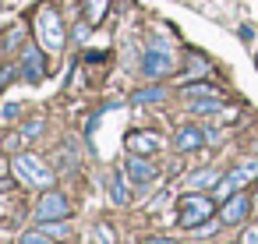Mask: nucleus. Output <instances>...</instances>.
Here are the masks:
<instances>
[{
	"label": "nucleus",
	"instance_id": "ddd939ff",
	"mask_svg": "<svg viewBox=\"0 0 258 244\" xmlns=\"http://www.w3.org/2000/svg\"><path fill=\"white\" fill-rule=\"evenodd\" d=\"M191 110H195V113H226V110H223V103H219V96H209V99H191Z\"/></svg>",
	"mask_w": 258,
	"mask_h": 244
},
{
	"label": "nucleus",
	"instance_id": "9d476101",
	"mask_svg": "<svg viewBox=\"0 0 258 244\" xmlns=\"http://www.w3.org/2000/svg\"><path fill=\"white\" fill-rule=\"evenodd\" d=\"M159 145H163V138L156 131H135V135H127V149L138 152V156H152Z\"/></svg>",
	"mask_w": 258,
	"mask_h": 244
},
{
	"label": "nucleus",
	"instance_id": "f3484780",
	"mask_svg": "<svg viewBox=\"0 0 258 244\" xmlns=\"http://www.w3.org/2000/svg\"><path fill=\"white\" fill-rule=\"evenodd\" d=\"M184 96H187V99H198V96H202V99H209V96H219V92H216L212 85H187V89H184Z\"/></svg>",
	"mask_w": 258,
	"mask_h": 244
},
{
	"label": "nucleus",
	"instance_id": "1a4fd4ad",
	"mask_svg": "<svg viewBox=\"0 0 258 244\" xmlns=\"http://www.w3.org/2000/svg\"><path fill=\"white\" fill-rule=\"evenodd\" d=\"M205 142V131L198 128V124H184L177 135H173V149L177 152H191V149H198Z\"/></svg>",
	"mask_w": 258,
	"mask_h": 244
},
{
	"label": "nucleus",
	"instance_id": "393cba45",
	"mask_svg": "<svg viewBox=\"0 0 258 244\" xmlns=\"http://www.w3.org/2000/svg\"><path fill=\"white\" fill-rule=\"evenodd\" d=\"M254 205H258V195H254Z\"/></svg>",
	"mask_w": 258,
	"mask_h": 244
},
{
	"label": "nucleus",
	"instance_id": "b1692460",
	"mask_svg": "<svg viewBox=\"0 0 258 244\" xmlns=\"http://www.w3.org/2000/svg\"><path fill=\"white\" fill-rule=\"evenodd\" d=\"M142 244H177V240H166V237H149V240H142Z\"/></svg>",
	"mask_w": 258,
	"mask_h": 244
},
{
	"label": "nucleus",
	"instance_id": "f257e3e1",
	"mask_svg": "<svg viewBox=\"0 0 258 244\" xmlns=\"http://www.w3.org/2000/svg\"><path fill=\"white\" fill-rule=\"evenodd\" d=\"M11 170H15V177H18L22 184H32V188H50V184H53V170H50L39 156L22 152V156L11 159Z\"/></svg>",
	"mask_w": 258,
	"mask_h": 244
},
{
	"label": "nucleus",
	"instance_id": "dca6fc26",
	"mask_svg": "<svg viewBox=\"0 0 258 244\" xmlns=\"http://www.w3.org/2000/svg\"><path fill=\"white\" fill-rule=\"evenodd\" d=\"M22 244H53V237L46 230H25L22 233Z\"/></svg>",
	"mask_w": 258,
	"mask_h": 244
},
{
	"label": "nucleus",
	"instance_id": "6e6552de",
	"mask_svg": "<svg viewBox=\"0 0 258 244\" xmlns=\"http://www.w3.org/2000/svg\"><path fill=\"white\" fill-rule=\"evenodd\" d=\"M124 173H127V180H131V184H152V180H156V166H152L149 159H142L138 152H131V159H127Z\"/></svg>",
	"mask_w": 258,
	"mask_h": 244
},
{
	"label": "nucleus",
	"instance_id": "20e7f679",
	"mask_svg": "<svg viewBox=\"0 0 258 244\" xmlns=\"http://www.w3.org/2000/svg\"><path fill=\"white\" fill-rule=\"evenodd\" d=\"M173 71V50L166 43H152L145 53H142V75L145 78H163Z\"/></svg>",
	"mask_w": 258,
	"mask_h": 244
},
{
	"label": "nucleus",
	"instance_id": "412c9836",
	"mask_svg": "<svg viewBox=\"0 0 258 244\" xmlns=\"http://www.w3.org/2000/svg\"><path fill=\"white\" fill-rule=\"evenodd\" d=\"M43 230H46V233H50V237H68V226H57V223H53V219H50V223H46V226H43Z\"/></svg>",
	"mask_w": 258,
	"mask_h": 244
},
{
	"label": "nucleus",
	"instance_id": "0eeeda50",
	"mask_svg": "<svg viewBox=\"0 0 258 244\" xmlns=\"http://www.w3.org/2000/svg\"><path fill=\"white\" fill-rule=\"evenodd\" d=\"M43 53L36 50V46H25L22 50V78L29 82V85H39L43 82Z\"/></svg>",
	"mask_w": 258,
	"mask_h": 244
},
{
	"label": "nucleus",
	"instance_id": "4468645a",
	"mask_svg": "<svg viewBox=\"0 0 258 244\" xmlns=\"http://www.w3.org/2000/svg\"><path fill=\"white\" fill-rule=\"evenodd\" d=\"M106 4H110V0H89L85 22H89V25H99V22H103V15H106Z\"/></svg>",
	"mask_w": 258,
	"mask_h": 244
},
{
	"label": "nucleus",
	"instance_id": "aec40b11",
	"mask_svg": "<svg viewBox=\"0 0 258 244\" xmlns=\"http://www.w3.org/2000/svg\"><path fill=\"white\" fill-rule=\"evenodd\" d=\"M39 131H43V120H32V124L22 128V138H32V135H39Z\"/></svg>",
	"mask_w": 258,
	"mask_h": 244
},
{
	"label": "nucleus",
	"instance_id": "a211bd4d",
	"mask_svg": "<svg viewBox=\"0 0 258 244\" xmlns=\"http://www.w3.org/2000/svg\"><path fill=\"white\" fill-rule=\"evenodd\" d=\"M212 184H216V170H202L191 177V188H212Z\"/></svg>",
	"mask_w": 258,
	"mask_h": 244
},
{
	"label": "nucleus",
	"instance_id": "6ab92c4d",
	"mask_svg": "<svg viewBox=\"0 0 258 244\" xmlns=\"http://www.w3.org/2000/svg\"><path fill=\"white\" fill-rule=\"evenodd\" d=\"M18 113H22V106H18V103H4V110H0L4 124H15V120H18Z\"/></svg>",
	"mask_w": 258,
	"mask_h": 244
},
{
	"label": "nucleus",
	"instance_id": "2eb2a0df",
	"mask_svg": "<svg viewBox=\"0 0 258 244\" xmlns=\"http://www.w3.org/2000/svg\"><path fill=\"white\" fill-rule=\"evenodd\" d=\"M166 99V89H142L135 92V103H163Z\"/></svg>",
	"mask_w": 258,
	"mask_h": 244
},
{
	"label": "nucleus",
	"instance_id": "7ed1b4c3",
	"mask_svg": "<svg viewBox=\"0 0 258 244\" xmlns=\"http://www.w3.org/2000/svg\"><path fill=\"white\" fill-rule=\"evenodd\" d=\"M212 216V202L205 195H184L180 198V212H177V223L184 230H198V223H209Z\"/></svg>",
	"mask_w": 258,
	"mask_h": 244
},
{
	"label": "nucleus",
	"instance_id": "f03ea898",
	"mask_svg": "<svg viewBox=\"0 0 258 244\" xmlns=\"http://www.w3.org/2000/svg\"><path fill=\"white\" fill-rule=\"evenodd\" d=\"M36 32H39V46L43 50L60 53V46H64V22H60V15L53 8H43L36 15Z\"/></svg>",
	"mask_w": 258,
	"mask_h": 244
},
{
	"label": "nucleus",
	"instance_id": "39448f33",
	"mask_svg": "<svg viewBox=\"0 0 258 244\" xmlns=\"http://www.w3.org/2000/svg\"><path fill=\"white\" fill-rule=\"evenodd\" d=\"M258 177V156L254 159H244V163H237L233 166V173H226V180H219L216 184V195L219 198H230V195H237L247 180H254Z\"/></svg>",
	"mask_w": 258,
	"mask_h": 244
},
{
	"label": "nucleus",
	"instance_id": "9b49d317",
	"mask_svg": "<svg viewBox=\"0 0 258 244\" xmlns=\"http://www.w3.org/2000/svg\"><path fill=\"white\" fill-rule=\"evenodd\" d=\"M247 209H251V198L237 191V195H230V202L223 205V212H219V219H223V223H240V219L247 216Z\"/></svg>",
	"mask_w": 258,
	"mask_h": 244
},
{
	"label": "nucleus",
	"instance_id": "423d86ee",
	"mask_svg": "<svg viewBox=\"0 0 258 244\" xmlns=\"http://www.w3.org/2000/svg\"><path fill=\"white\" fill-rule=\"evenodd\" d=\"M36 216H39L43 223H50V219H68V216H71V205H68V198H64V195L50 191V195H43V198H39Z\"/></svg>",
	"mask_w": 258,
	"mask_h": 244
},
{
	"label": "nucleus",
	"instance_id": "5701e85b",
	"mask_svg": "<svg viewBox=\"0 0 258 244\" xmlns=\"http://www.w3.org/2000/svg\"><path fill=\"white\" fill-rule=\"evenodd\" d=\"M244 244H258V226H254V230H247V233H244Z\"/></svg>",
	"mask_w": 258,
	"mask_h": 244
},
{
	"label": "nucleus",
	"instance_id": "4be33fe9",
	"mask_svg": "<svg viewBox=\"0 0 258 244\" xmlns=\"http://www.w3.org/2000/svg\"><path fill=\"white\" fill-rule=\"evenodd\" d=\"M99 244H113V237H110V230H106V226H99Z\"/></svg>",
	"mask_w": 258,
	"mask_h": 244
},
{
	"label": "nucleus",
	"instance_id": "f8f14e48",
	"mask_svg": "<svg viewBox=\"0 0 258 244\" xmlns=\"http://www.w3.org/2000/svg\"><path fill=\"white\" fill-rule=\"evenodd\" d=\"M110 198H113L117 205H127V202H131V195H127V180H124L120 173L110 177Z\"/></svg>",
	"mask_w": 258,
	"mask_h": 244
}]
</instances>
